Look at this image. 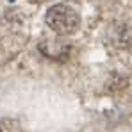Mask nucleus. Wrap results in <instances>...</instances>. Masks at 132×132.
<instances>
[{"instance_id":"obj_1","label":"nucleus","mask_w":132,"mask_h":132,"mask_svg":"<svg viewBox=\"0 0 132 132\" xmlns=\"http://www.w3.org/2000/svg\"><path fill=\"white\" fill-rule=\"evenodd\" d=\"M45 22L55 34L68 36V34H73V32L79 30V27H80V14L71 5L55 4V5H52L46 11Z\"/></svg>"},{"instance_id":"obj_2","label":"nucleus","mask_w":132,"mask_h":132,"mask_svg":"<svg viewBox=\"0 0 132 132\" xmlns=\"http://www.w3.org/2000/svg\"><path fill=\"white\" fill-rule=\"evenodd\" d=\"M9 2H14V0H9Z\"/></svg>"},{"instance_id":"obj_3","label":"nucleus","mask_w":132,"mask_h":132,"mask_svg":"<svg viewBox=\"0 0 132 132\" xmlns=\"http://www.w3.org/2000/svg\"><path fill=\"white\" fill-rule=\"evenodd\" d=\"M0 132H2V130H0Z\"/></svg>"}]
</instances>
